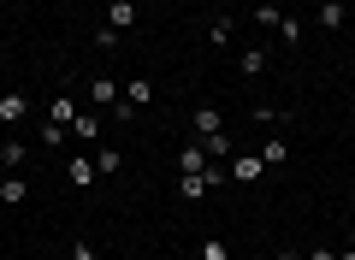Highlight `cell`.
Returning <instances> with one entry per match:
<instances>
[{
	"mask_svg": "<svg viewBox=\"0 0 355 260\" xmlns=\"http://www.w3.org/2000/svg\"><path fill=\"white\" fill-rule=\"evenodd\" d=\"M130 24H137V0H113V6H107V30H119V36H125Z\"/></svg>",
	"mask_w": 355,
	"mask_h": 260,
	"instance_id": "cell-10",
	"label": "cell"
},
{
	"mask_svg": "<svg viewBox=\"0 0 355 260\" xmlns=\"http://www.w3.org/2000/svg\"><path fill=\"white\" fill-rule=\"evenodd\" d=\"M0 177H6V166H0Z\"/></svg>",
	"mask_w": 355,
	"mask_h": 260,
	"instance_id": "cell-27",
	"label": "cell"
},
{
	"mask_svg": "<svg viewBox=\"0 0 355 260\" xmlns=\"http://www.w3.org/2000/svg\"><path fill=\"white\" fill-rule=\"evenodd\" d=\"M24 160H30V148H24V142H0V166H6V172H24Z\"/></svg>",
	"mask_w": 355,
	"mask_h": 260,
	"instance_id": "cell-13",
	"label": "cell"
},
{
	"mask_svg": "<svg viewBox=\"0 0 355 260\" xmlns=\"http://www.w3.org/2000/svg\"><path fill=\"white\" fill-rule=\"evenodd\" d=\"M71 137L83 142V148H95V142L107 137V124H101V112H95V107H83V112H77V119H71Z\"/></svg>",
	"mask_w": 355,
	"mask_h": 260,
	"instance_id": "cell-3",
	"label": "cell"
},
{
	"mask_svg": "<svg viewBox=\"0 0 355 260\" xmlns=\"http://www.w3.org/2000/svg\"><path fill=\"white\" fill-rule=\"evenodd\" d=\"M254 154H261V166H266V172H279V166H291V142H284V137H266V142H261Z\"/></svg>",
	"mask_w": 355,
	"mask_h": 260,
	"instance_id": "cell-8",
	"label": "cell"
},
{
	"mask_svg": "<svg viewBox=\"0 0 355 260\" xmlns=\"http://www.w3.org/2000/svg\"><path fill=\"white\" fill-rule=\"evenodd\" d=\"M314 12H320V30H331V36H338L343 18H349V12H343V0H314Z\"/></svg>",
	"mask_w": 355,
	"mask_h": 260,
	"instance_id": "cell-11",
	"label": "cell"
},
{
	"mask_svg": "<svg viewBox=\"0 0 355 260\" xmlns=\"http://www.w3.org/2000/svg\"><path fill=\"white\" fill-rule=\"evenodd\" d=\"M30 119V95L24 89H6V95H0V124H24Z\"/></svg>",
	"mask_w": 355,
	"mask_h": 260,
	"instance_id": "cell-6",
	"label": "cell"
},
{
	"mask_svg": "<svg viewBox=\"0 0 355 260\" xmlns=\"http://www.w3.org/2000/svg\"><path fill=\"white\" fill-rule=\"evenodd\" d=\"M279 260H302V254H296V248H284V254H279Z\"/></svg>",
	"mask_w": 355,
	"mask_h": 260,
	"instance_id": "cell-25",
	"label": "cell"
},
{
	"mask_svg": "<svg viewBox=\"0 0 355 260\" xmlns=\"http://www.w3.org/2000/svg\"><path fill=\"white\" fill-rule=\"evenodd\" d=\"M279 18H284V12L272 6V0H266V6H254V24H261V30H279Z\"/></svg>",
	"mask_w": 355,
	"mask_h": 260,
	"instance_id": "cell-19",
	"label": "cell"
},
{
	"mask_svg": "<svg viewBox=\"0 0 355 260\" xmlns=\"http://www.w3.org/2000/svg\"><path fill=\"white\" fill-rule=\"evenodd\" d=\"M231 36H237V24H231V12H219L214 24H207V42H214V48L225 53V42H231Z\"/></svg>",
	"mask_w": 355,
	"mask_h": 260,
	"instance_id": "cell-14",
	"label": "cell"
},
{
	"mask_svg": "<svg viewBox=\"0 0 355 260\" xmlns=\"http://www.w3.org/2000/svg\"><path fill=\"white\" fill-rule=\"evenodd\" d=\"M202 148H207V160H231V137H207Z\"/></svg>",
	"mask_w": 355,
	"mask_h": 260,
	"instance_id": "cell-21",
	"label": "cell"
},
{
	"mask_svg": "<svg viewBox=\"0 0 355 260\" xmlns=\"http://www.w3.org/2000/svg\"><path fill=\"white\" fill-rule=\"evenodd\" d=\"M207 166H214V160H207V148H202V142H184V148H178V177L207 172Z\"/></svg>",
	"mask_w": 355,
	"mask_h": 260,
	"instance_id": "cell-7",
	"label": "cell"
},
{
	"mask_svg": "<svg viewBox=\"0 0 355 260\" xmlns=\"http://www.w3.org/2000/svg\"><path fill=\"white\" fill-rule=\"evenodd\" d=\"M24 196H30V184H24V177H0V207H18Z\"/></svg>",
	"mask_w": 355,
	"mask_h": 260,
	"instance_id": "cell-16",
	"label": "cell"
},
{
	"mask_svg": "<svg viewBox=\"0 0 355 260\" xmlns=\"http://www.w3.org/2000/svg\"><path fill=\"white\" fill-rule=\"evenodd\" d=\"M65 137H71V130H65V124H53V119H42V142H48V148H60Z\"/></svg>",
	"mask_w": 355,
	"mask_h": 260,
	"instance_id": "cell-20",
	"label": "cell"
},
{
	"mask_svg": "<svg viewBox=\"0 0 355 260\" xmlns=\"http://www.w3.org/2000/svg\"><path fill=\"white\" fill-rule=\"evenodd\" d=\"M207 189H214V184H207V172H190V177H178V201H190V207L207 196Z\"/></svg>",
	"mask_w": 355,
	"mask_h": 260,
	"instance_id": "cell-12",
	"label": "cell"
},
{
	"mask_svg": "<svg viewBox=\"0 0 355 260\" xmlns=\"http://www.w3.org/2000/svg\"><path fill=\"white\" fill-rule=\"evenodd\" d=\"M60 260H95V243H71V248H65Z\"/></svg>",
	"mask_w": 355,
	"mask_h": 260,
	"instance_id": "cell-23",
	"label": "cell"
},
{
	"mask_svg": "<svg viewBox=\"0 0 355 260\" xmlns=\"http://www.w3.org/2000/svg\"><path fill=\"white\" fill-rule=\"evenodd\" d=\"M202 260H231V254H225V236H207V243H202Z\"/></svg>",
	"mask_w": 355,
	"mask_h": 260,
	"instance_id": "cell-22",
	"label": "cell"
},
{
	"mask_svg": "<svg viewBox=\"0 0 355 260\" xmlns=\"http://www.w3.org/2000/svg\"><path fill=\"white\" fill-rule=\"evenodd\" d=\"M302 260H338V254H331V248H314V254H302Z\"/></svg>",
	"mask_w": 355,
	"mask_h": 260,
	"instance_id": "cell-24",
	"label": "cell"
},
{
	"mask_svg": "<svg viewBox=\"0 0 355 260\" xmlns=\"http://www.w3.org/2000/svg\"><path fill=\"white\" fill-rule=\"evenodd\" d=\"M190 130H196V137H225V112H219V107H207V101H202V107H196L190 112Z\"/></svg>",
	"mask_w": 355,
	"mask_h": 260,
	"instance_id": "cell-4",
	"label": "cell"
},
{
	"mask_svg": "<svg viewBox=\"0 0 355 260\" xmlns=\"http://www.w3.org/2000/svg\"><path fill=\"white\" fill-rule=\"evenodd\" d=\"M65 184H71V189H95V184H101L95 154H71V160H65Z\"/></svg>",
	"mask_w": 355,
	"mask_h": 260,
	"instance_id": "cell-2",
	"label": "cell"
},
{
	"mask_svg": "<svg viewBox=\"0 0 355 260\" xmlns=\"http://www.w3.org/2000/svg\"><path fill=\"white\" fill-rule=\"evenodd\" d=\"M338 260H355V248H343V254H338Z\"/></svg>",
	"mask_w": 355,
	"mask_h": 260,
	"instance_id": "cell-26",
	"label": "cell"
},
{
	"mask_svg": "<svg viewBox=\"0 0 355 260\" xmlns=\"http://www.w3.org/2000/svg\"><path fill=\"white\" fill-rule=\"evenodd\" d=\"M237 71H243V77H261V71H266V48H243V53H237Z\"/></svg>",
	"mask_w": 355,
	"mask_h": 260,
	"instance_id": "cell-15",
	"label": "cell"
},
{
	"mask_svg": "<svg viewBox=\"0 0 355 260\" xmlns=\"http://www.w3.org/2000/svg\"><path fill=\"white\" fill-rule=\"evenodd\" d=\"M279 42H284V48H302V18L284 12V18H279Z\"/></svg>",
	"mask_w": 355,
	"mask_h": 260,
	"instance_id": "cell-18",
	"label": "cell"
},
{
	"mask_svg": "<svg viewBox=\"0 0 355 260\" xmlns=\"http://www.w3.org/2000/svg\"><path fill=\"white\" fill-rule=\"evenodd\" d=\"M95 166H101V177H107V172H119V166H125V154H119L113 142H95Z\"/></svg>",
	"mask_w": 355,
	"mask_h": 260,
	"instance_id": "cell-17",
	"label": "cell"
},
{
	"mask_svg": "<svg viewBox=\"0 0 355 260\" xmlns=\"http://www.w3.org/2000/svg\"><path fill=\"white\" fill-rule=\"evenodd\" d=\"M225 172H231V184H261V177H266V166H261V154H231V160H225Z\"/></svg>",
	"mask_w": 355,
	"mask_h": 260,
	"instance_id": "cell-5",
	"label": "cell"
},
{
	"mask_svg": "<svg viewBox=\"0 0 355 260\" xmlns=\"http://www.w3.org/2000/svg\"><path fill=\"white\" fill-rule=\"evenodd\" d=\"M83 95H89V107H95V112H113V107H119V95H125V89H119V77L95 71V77H89V83H83Z\"/></svg>",
	"mask_w": 355,
	"mask_h": 260,
	"instance_id": "cell-1",
	"label": "cell"
},
{
	"mask_svg": "<svg viewBox=\"0 0 355 260\" xmlns=\"http://www.w3.org/2000/svg\"><path fill=\"white\" fill-rule=\"evenodd\" d=\"M77 112H83V107H77V95H71V89H60V95L48 101V119H53V124H65V130H71V119H77Z\"/></svg>",
	"mask_w": 355,
	"mask_h": 260,
	"instance_id": "cell-9",
	"label": "cell"
}]
</instances>
